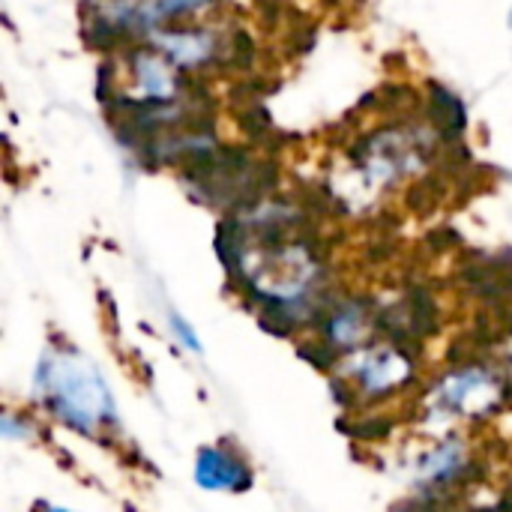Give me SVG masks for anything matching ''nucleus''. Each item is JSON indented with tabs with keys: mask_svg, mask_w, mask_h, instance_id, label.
Masks as SVG:
<instances>
[{
	"mask_svg": "<svg viewBox=\"0 0 512 512\" xmlns=\"http://www.w3.org/2000/svg\"><path fill=\"white\" fill-rule=\"evenodd\" d=\"M39 393L48 396L51 411L63 423L81 432H93L114 414L111 393L99 372L78 357H51L48 366L39 369Z\"/></svg>",
	"mask_w": 512,
	"mask_h": 512,
	"instance_id": "1",
	"label": "nucleus"
},
{
	"mask_svg": "<svg viewBox=\"0 0 512 512\" xmlns=\"http://www.w3.org/2000/svg\"><path fill=\"white\" fill-rule=\"evenodd\" d=\"M498 399H501L498 381L483 369L456 372L441 387V405L459 414H486L489 408L498 405Z\"/></svg>",
	"mask_w": 512,
	"mask_h": 512,
	"instance_id": "2",
	"label": "nucleus"
},
{
	"mask_svg": "<svg viewBox=\"0 0 512 512\" xmlns=\"http://www.w3.org/2000/svg\"><path fill=\"white\" fill-rule=\"evenodd\" d=\"M195 480L201 489L207 492H228V489H246L249 486V474L243 468V462H237L231 453L225 450H201L198 462H195Z\"/></svg>",
	"mask_w": 512,
	"mask_h": 512,
	"instance_id": "3",
	"label": "nucleus"
},
{
	"mask_svg": "<svg viewBox=\"0 0 512 512\" xmlns=\"http://www.w3.org/2000/svg\"><path fill=\"white\" fill-rule=\"evenodd\" d=\"M357 378L369 393H387L411 378V363L396 351H372L360 360Z\"/></svg>",
	"mask_w": 512,
	"mask_h": 512,
	"instance_id": "4",
	"label": "nucleus"
},
{
	"mask_svg": "<svg viewBox=\"0 0 512 512\" xmlns=\"http://www.w3.org/2000/svg\"><path fill=\"white\" fill-rule=\"evenodd\" d=\"M462 465H465V450H462L459 441H450V444L438 447V450L426 459L423 474H426L429 480L441 483V480H453V477L462 471Z\"/></svg>",
	"mask_w": 512,
	"mask_h": 512,
	"instance_id": "5",
	"label": "nucleus"
},
{
	"mask_svg": "<svg viewBox=\"0 0 512 512\" xmlns=\"http://www.w3.org/2000/svg\"><path fill=\"white\" fill-rule=\"evenodd\" d=\"M174 330H177V336L183 339V345L189 348V351H201V345H198V339H195V333L180 321V318H174Z\"/></svg>",
	"mask_w": 512,
	"mask_h": 512,
	"instance_id": "6",
	"label": "nucleus"
},
{
	"mask_svg": "<svg viewBox=\"0 0 512 512\" xmlns=\"http://www.w3.org/2000/svg\"><path fill=\"white\" fill-rule=\"evenodd\" d=\"M48 512H66V510H57V507H48Z\"/></svg>",
	"mask_w": 512,
	"mask_h": 512,
	"instance_id": "7",
	"label": "nucleus"
}]
</instances>
